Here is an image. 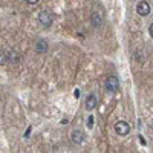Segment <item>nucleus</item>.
<instances>
[{
    "instance_id": "f257e3e1",
    "label": "nucleus",
    "mask_w": 153,
    "mask_h": 153,
    "mask_svg": "<svg viewBox=\"0 0 153 153\" xmlns=\"http://www.w3.org/2000/svg\"><path fill=\"white\" fill-rule=\"evenodd\" d=\"M52 20H54V16H52V12H49V11H42L40 16H38V22H40L45 28H49L51 25H52Z\"/></svg>"
},
{
    "instance_id": "f03ea898",
    "label": "nucleus",
    "mask_w": 153,
    "mask_h": 153,
    "mask_svg": "<svg viewBox=\"0 0 153 153\" xmlns=\"http://www.w3.org/2000/svg\"><path fill=\"white\" fill-rule=\"evenodd\" d=\"M115 132H117L120 136H126V135H129V132H130V126L127 124L126 121H118L117 124H115Z\"/></svg>"
},
{
    "instance_id": "7ed1b4c3",
    "label": "nucleus",
    "mask_w": 153,
    "mask_h": 153,
    "mask_svg": "<svg viewBox=\"0 0 153 153\" xmlns=\"http://www.w3.org/2000/svg\"><path fill=\"white\" fill-rule=\"evenodd\" d=\"M106 89L109 92H117L120 91V81L117 76H107L106 80Z\"/></svg>"
},
{
    "instance_id": "20e7f679",
    "label": "nucleus",
    "mask_w": 153,
    "mask_h": 153,
    "mask_svg": "<svg viewBox=\"0 0 153 153\" xmlns=\"http://www.w3.org/2000/svg\"><path fill=\"white\" fill-rule=\"evenodd\" d=\"M136 12H138L139 16H149L150 14V5L147 2H138Z\"/></svg>"
},
{
    "instance_id": "39448f33",
    "label": "nucleus",
    "mask_w": 153,
    "mask_h": 153,
    "mask_svg": "<svg viewBox=\"0 0 153 153\" xmlns=\"http://www.w3.org/2000/svg\"><path fill=\"white\" fill-rule=\"evenodd\" d=\"M71 139H72V143H75V144H83L84 139H86V135L81 130H74L71 133Z\"/></svg>"
},
{
    "instance_id": "423d86ee",
    "label": "nucleus",
    "mask_w": 153,
    "mask_h": 153,
    "mask_svg": "<svg viewBox=\"0 0 153 153\" xmlns=\"http://www.w3.org/2000/svg\"><path fill=\"white\" fill-rule=\"evenodd\" d=\"M84 106H86V109H87V110H92V109H95V106H97V97H95V94L87 95Z\"/></svg>"
},
{
    "instance_id": "0eeeda50",
    "label": "nucleus",
    "mask_w": 153,
    "mask_h": 153,
    "mask_svg": "<svg viewBox=\"0 0 153 153\" xmlns=\"http://www.w3.org/2000/svg\"><path fill=\"white\" fill-rule=\"evenodd\" d=\"M35 51L38 54H43V52H46L48 51V43H46V40H37V43H35Z\"/></svg>"
},
{
    "instance_id": "6e6552de",
    "label": "nucleus",
    "mask_w": 153,
    "mask_h": 153,
    "mask_svg": "<svg viewBox=\"0 0 153 153\" xmlns=\"http://www.w3.org/2000/svg\"><path fill=\"white\" fill-rule=\"evenodd\" d=\"M91 22H92V25H94V26H100V25H101V22H103V16H100L98 12H94V14H92V17H91Z\"/></svg>"
},
{
    "instance_id": "1a4fd4ad",
    "label": "nucleus",
    "mask_w": 153,
    "mask_h": 153,
    "mask_svg": "<svg viewBox=\"0 0 153 153\" xmlns=\"http://www.w3.org/2000/svg\"><path fill=\"white\" fill-rule=\"evenodd\" d=\"M87 127H94V117H89V120H87Z\"/></svg>"
},
{
    "instance_id": "9d476101",
    "label": "nucleus",
    "mask_w": 153,
    "mask_h": 153,
    "mask_svg": "<svg viewBox=\"0 0 153 153\" xmlns=\"http://www.w3.org/2000/svg\"><path fill=\"white\" fill-rule=\"evenodd\" d=\"M26 3H29V5H35V3H38V0H28Z\"/></svg>"
},
{
    "instance_id": "9b49d317",
    "label": "nucleus",
    "mask_w": 153,
    "mask_h": 153,
    "mask_svg": "<svg viewBox=\"0 0 153 153\" xmlns=\"http://www.w3.org/2000/svg\"><path fill=\"white\" fill-rule=\"evenodd\" d=\"M149 32H150V35L153 37V23L150 25V28H149Z\"/></svg>"
}]
</instances>
